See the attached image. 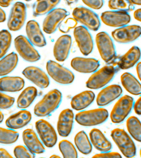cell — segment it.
<instances>
[{
	"mask_svg": "<svg viewBox=\"0 0 141 158\" xmlns=\"http://www.w3.org/2000/svg\"><path fill=\"white\" fill-rule=\"evenodd\" d=\"M62 98V94L59 90H51L36 105L34 114L38 117H45L50 114L59 107Z\"/></svg>",
	"mask_w": 141,
	"mask_h": 158,
	"instance_id": "obj_1",
	"label": "cell"
},
{
	"mask_svg": "<svg viewBox=\"0 0 141 158\" xmlns=\"http://www.w3.org/2000/svg\"><path fill=\"white\" fill-rule=\"evenodd\" d=\"M111 136L124 156L132 158L135 156L137 149L134 142L123 129L116 128L111 131Z\"/></svg>",
	"mask_w": 141,
	"mask_h": 158,
	"instance_id": "obj_2",
	"label": "cell"
},
{
	"mask_svg": "<svg viewBox=\"0 0 141 158\" xmlns=\"http://www.w3.org/2000/svg\"><path fill=\"white\" fill-rule=\"evenodd\" d=\"M108 111L104 108L82 111L77 114L75 120L80 125L92 127L102 124L109 117Z\"/></svg>",
	"mask_w": 141,
	"mask_h": 158,
	"instance_id": "obj_3",
	"label": "cell"
},
{
	"mask_svg": "<svg viewBox=\"0 0 141 158\" xmlns=\"http://www.w3.org/2000/svg\"><path fill=\"white\" fill-rule=\"evenodd\" d=\"M96 43L103 60L108 64L113 63L116 59V52L113 42L109 35L106 32H100L96 34Z\"/></svg>",
	"mask_w": 141,
	"mask_h": 158,
	"instance_id": "obj_4",
	"label": "cell"
},
{
	"mask_svg": "<svg viewBox=\"0 0 141 158\" xmlns=\"http://www.w3.org/2000/svg\"><path fill=\"white\" fill-rule=\"evenodd\" d=\"M116 72V68L112 65L101 68L90 77L86 83L87 87L92 89L104 87L112 80Z\"/></svg>",
	"mask_w": 141,
	"mask_h": 158,
	"instance_id": "obj_5",
	"label": "cell"
},
{
	"mask_svg": "<svg viewBox=\"0 0 141 158\" xmlns=\"http://www.w3.org/2000/svg\"><path fill=\"white\" fill-rule=\"evenodd\" d=\"M133 98L126 95L120 97L115 103L110 113L111 122L120 123L123 122L133 108Z\"/></svg>",
	"mask_w": 141,
	"mask_h": 158,
	"instance_id": "obj_6",
	"label": "cell"
},
{
	"mask_svg": "<svg viewBox=\"0 0 141 158\" xmlns=\"http://www.w3.org/2000/svg\"><path fill=\"white\" fill-rule=\"evenodd\" d=\"M46 70L49 76L56 82L61 85H69L75 78L74 74L70 70L53 60L47 62Z\"/></svg>",
	"mask_w": 141,
	"mask_h": 158,
	"instance_id": "obj_7",
	"label": "cell"
},
{
	"mask_svg": "<svg viewBox=\"0 0 141 158\" xmlns=\"http://www.w3.org/2000/svg\"><path fill=\"white\" fill-rule=\"evenodd\" d=\"M14 44L16 51L24 60L29 62H35L40 59L39 53L24 36L20 35L16 37Z\"/></svg>",
	"mask_w": 141,
	"mask_h": 158,
	"instance_id": "obj_8",
	"label": "cell"
},
{
	"mask_svg": "<svg viewBox=\"0 0 141 158\" xmlns=\"http://www.w3.org/2000/svg\"><path fill=\"white\" fill-rule=\"evenodd\" d=\"M72 15L77 22L92 31H96L100 28V22L98 16L89 9L83 7H75Z\"/></svg>",
	"mask_w": 141,
	"mask_h": 158,
	"instance_id": "obj_9",
	"label": "cell"
},
{
	"mask_svg": "<svg viewBox=\"0 0 141 158\" xmlns=\"http://www.w3.org/2000/svg\"><path fill=\"white\" fill-rule=\"evenodd\" d=\"M141 35V27L137 25H127L114 30L111 33L114 40L121 44L132 43Z\"/></svg>",
	"mask_w": 141,
	"mask_h": 158,
	"instance_id": "obj_10",
	"label": "cell"
},
{
	"mask_svg": "<svg viewBox=\"0 0 141 158\" xmlns=\"http://www.w3.org/2000/svg\"><path fill=\"white\" fill-rule=\"evenodd\" d=\"M27 17V9L23 2H17L13 5L7 25L8 29L12 31L19 30L24 25Z\"/></svg>",
	"mask_w": 141,
	"mask_h": 158,
	"instance_id": "obj_11",
	"label": "cell"
},
{
	"mask_svg": "<svg viewBox=\"0 0 141 158\" xmlns=\"http://www.w3.org/2000/svg\"><path fill=\"white\" fill-rule=\"evenodd\" d=\"M35 127L38 135L45 146L48 148L54 147L58 141L55 129L45 120L41 119L36 122Z\"/></svg>",
	"mask_w": 141,
	"mask_h": 158,
	"instance_id": "obj_12",
	"label": "cell"
},
{
	"mask_svg": "<svg viewBox=\"0 0 141 158\" xmlns=\"http://www.w3.org/2000/svg\"><path fill=\"white\" fill-rule=\"evenodd\" d=\"M69 15V12L64 9L56 8L52 10L48 13L43 21V31L47 34L54 33Z\"/></svg>",
	"mask_w": 141,
	"mask_h": 158,
	"instance_id": "obj_13",
	"label": "cell"
},
{
	"mask_svg": "<svg viewBox=\"0 0 141 158\" xmlns=\"http://www.w3.org/2000/svg\"><path fill=\"white\" fill-rule=\"evenodd\" d=\"M74 35L82 54L85 56L90 54L93 49V41L87 28L82 26L76 27Z\"/></svg>",
	"mask_w": 141,
	"mask_h": 158,
	"instance_id": "obj_14",
	"label": "cell"
},
{
	"mask_svg": "<svg viewBox=\"0 0 141 158\" xmlns=\"http://www.w3.org/2000/svg\"><path fill=\"white\" fill-rule=\"evenodd\" d=\"M103 23L109 27L120 28L128 24L131 17L128 12L121 11H108L101 15Z\"/></svg>",
	"mask_w": 141,
	"mask_h": 158,
	"instance_id": "obj_15",
	"label": "cell"
},
{
	"mask_svg": "<svg viewBox=\"0 0 141 158\" xmlns=\"http://www.w3.org/2000/svg\"><path fill=\"white\" fill-rule=\"evenodd\" d=\"M27 79L41 89L48 87L49 85V78L42 69L36 66L27 67L22 71Z\"/></svg>",
	"mask_w": 141,
	"mask_h": 158,
	"instance_id": "obj_16",
	"label": "cell"
},
{
	"mask_svg": "<svg viewBox=\"0 0 141 158\" xmlns=\"http://www.w3.org/2000/svg\"><path fill=\"white\" fill-rule=\"evenodd\" d=\"M122 93V89L120 85H112L106 86L98 94L96 103L100 107L107 106L119 98Z\"/></svg>",
	"mask_w": 141,
	"mask_h": 158,
	"instance_id": "obj_17",
	"label": "cell"
},
{
	"mask_svg": "<svg viewBox=\"0 0 141 158\" xmlns=\"http://www.w3.org/2000/svg\"><path fill=\"white\" fill-rule=\"evenodd\" d=\"M74 122V114L70 109L62 111L57 123V129L59 135L62 137L68 136L71 133Z\"/></svg>",
	"mask_w": 141,
	"mask_h": 158,
	"instance_id": "obj_18",
	"label": "cell"
},
{
	"mask_svg": "<svg viewBox=\"0 0 141 158\" xmlns=\"http://www.w3.org/2000/svg\"><path fill=\"white\" fill-rule=\"evenodd\" d=\"M72 44L71 37L64 35L59 37L54 44L53 54L56 60L63 62L66 60L69 56Z\"/></svg>",
	"mask_w": 141,
	"mask_h": 158,
	"instance_id": "obj_19",
	"label": "cell"
},
{
	"mask_svg": "<svg viewBox=\"0 0 141 158\" xmlns=\"http://www.w3.org/2000/svg\"><path fill=\"white\" fill-rule=\"evenodd\" d=\"M71 67L75 71L83 73H90L96 71L100 67L99 60L94 58L76 57L70 62Z\"/></svg>",
	"mask_w": 141,
	"mask_h": 158,
	"instance_id": "obj_20",
	"label": "cell"
},
{
	"mask_svg": "<svg viewBox=\"0 0 141 158\" xmlns=\"http://www.w3.org/2000/svg\"><path fill=\"white\" fill-rule=\"evenodd\" d=\"M26 31L28 40L32 44L39 48L46 45L45 38L39 24L36 21L30 20L27 22Z\"/></svg>",
	"mask_w": 141,
	"mask_h": 158,
	"instance_id": "obj_21",
	"label": "cell"
},
{
	"mask_svg": "<svg viewBox=\"0 0 141 158\" xmlns=\"http://www.w3.org/2000/svg\"><path fill=\"white\" fill-rule=\"evenodd\" d=\"M141 58V51L138 47L133 46L120 57L117 63L118 66L122 70L131 69L137 65Z\"/></svg>",
	"mask_w": 141,
	"mask_h": 158,
	"instance_id": "obj_22",
	"label": "cell"
},
{
	"mask_svg": "<svg viewBox=\"0 0 141 158\" xmlns=\"http://www.w3.org/2000/svg\"><path fill=\"white\" fill-rule=\"evenodd\" d=\"M32 118V114L29 111L21 110L8 117L5 123L6 127L10 129H19L27 126Z\"/></svg>",
	"mask_w": 141,
	"mask_h": 158,
	"instance_id": "obj_23",
	"label": "cell"
},
{
	"mask_svg": "<svg viewBox=\"0 0 141 158\" xmlns=\"http://www.w3.org/2000/svg\"><path fill=\"white\" fill-rule=\"evenodd\" d=\"M22 139L26 147L33 154H42L45 151L43 143L33 129L25 130L22 133Z\"/></svg>",
	"mask_w": 141,
	"mask_h": 158,
	"instance_id": "obj_24",
	"label": "cell"
},
{
	"mask_svg": "<svg viewBox=\"0 0 141 158\" xmlns=\"http://www.w3.org/2000/svg\"><path fill=\"white\" fill-rule=\"evenodd\" d=\"M89 135L92 144L99 151L105 152H109L112 149V145L111 142L100 130L93 128L90 131Z\"/></svg>",
	"mask_w": 141,
	"mask_h": 158,
	"instance_id": "obj_25",
	"label": "cell"
},
{
	"mask_svg": "<svg viewBox=\"0 0 141 158\" xmlns=\"http://www.w3.org/2000/svg\"><path fill=\"white\" fill-rule=\"evenodd\" d=\"M24 80L19 77H3L0 78V91L17 92L23 89Z\"/></svg>",
	"mask_w": 141,
	"mask_h": 158,
	"instance_id": "obj_26",
	"label": "cell"
},
{
	"mask_svg": "<svg viewBox=\"0 0 141 158\" xmlns=\"http://www.w3.org/2000/svg\"><path fill=\"white\" fill-rule=\"evenodd\" d=\"M95 97V94L91 91L88 90L80 93L72 98L71 107L77 111L85 109L92 103Z\"/></svg>",
	"mask_w": 141,
	"mask_h": 158,
	"instance_id": "obj_27",
	"label": "cell"
},
{
	"mask_svg": "<svg viewBox=\"0 0 141 158\" xmlns=\"http://www.w3.org/2000/svg\"><path fill=\"white\" fill-rule=\"evenodd\" d=\"M121 84L130 94L136 96L141 95V84L132 74L126 72L121 77Z\"/></svg>",
	"mask_w": 141,
	"mask_h": 158,
	"instance_id": "obj_28",
	"label": "cell"
},
{
	"mask_svg": "<svg viewBox=\"0 0 141 158\" xmlns=\"http://www.w3.org/2000/svg\"><path fill=\"white\" fill-rule=\"evenodd\" d=\"M37 94L38 91L36 87L28 86L26 88L22 91L17 98V107L23 109L28 108L33 103Z\"/></svg>",
	"mask_w": 141,
	"mask_h": 158,
	"instance_id": "obj_29",
	"label": "cell"
},
{
	"mask_svg": "<svg viewBox=\"0 0 141 158\" xmlns=\"http://www.w3.org/2000/svg\"><path fill=\"white\" fill-rule=\"evenodd\" d=\"M60 0H37L33 6V15H43L54 9Z\"/></svg>",
	"mask_w": 141,
	"mask_h": 158,
	"instance_id": "obj_30",
	"label": "cell"
},
{
	"mask_svg": "<svg viewBox=\"0 0 141 158\" xmlns=\"http://www.w3.org/2000/svg\"><path fill=\"white\" fill-rule=\"evenodd\" d=\"M18 57L15 52H11L0 60V76L8 75L16 67Z\"/></svg>",
	"mask_w": 141,
	"mask_h": 158,
	"instance_id": "obj_31",
	"label": "cell"
},
{
	"mask_svg": "<svg viewBox=\"0 0 141 158\" xmlns=\"http://www.w3.org/2000/svg\"><path fill=\"white\" fill-rule=\"evenodd\" d=\"M76 148L82 154L88 155L92 151V146L86 133L83 131L77 133L74 138Z\"/></svg>",
	"mask_w": 141,
	"mask_h": 158,
	"instance_id": "obj_32",
	"label": "cell"
},
{
	"mask_svg": "<svg viewBox=\"0 0 141 158\" xmlns=\"http://www.w3.org/2000/svg\"><path fill=\"white\" fill-rule=\"evenodd\" d=\"M128 133L136 141L141 143V122L135 116H130L126 121Z\"/></svg>",
	"mask_w": 141,
	"mask_h": 158,
	"instance_id": "obj_33",
	"label": "cell"
},
{
	"mask_svg": "<svg viewBox=\"0 0 141 158\" xmlns=\"http://www.w3.org/2000/svg\"><path fill=\"white\" fill-rule=\"evenodd\" d=\"M19 133L14 130L0 127V144H11L15 143L18 139Z\"/></svg>",
	"mask_w": 141,
	"mask_h": 158,
	"instance_id": "obj_34",
	"label": "cell"
},
{
	"mask_svg": "<svg viewBox=\"0 0 141 158\" xmlns=\"http://www.w3.org/2000/svg\"><path fill=\"white\" fill-rule=\"evenodd\" d=\"M108 6L110 9L127 12L134 10V5L130 0H109Z\"/></svg>",
	"mask_w": 141,
	"mask_h": 158,
	"instance_id": "obj_35",
	"label": "cell"
},
{
	"mask_svg": "<svg viewBox=\"0 0 141 158\" xmlns=\"http://www.w3.org/2000/svg\"><path fill=\"white\" fill-rule=\"evenodd\" d=\"M59 150L64 158H76L78 153L72 143L66 139H64L59 143Z\"/></svg>",
	"mask_w": 141,
	"mask_h": 158,
	"instance_id": "obj_36",
	"label": "cell"
},
{
	"mask_svg": "<svg viewBox=\"0 0 141 158\" xmlns=\"http://www.w3.org/2000/svg\"><path fill=\"white\" fill-rule=\"evenodd\" d=\"M11 33L7 30L0 31V59L3 57L8 51L12 43Z\"/></svg>",
	"mask_w": 141,
	"mask_h": 158,
	"instance_id": "obj_37",
	"label": "cell"
},
{
	"mask_svg": "<svg viewBox=\"0 0 141 158\" xmlns=\"http://www.w3.org/2000/svg\"><path fill=\"white\" fill-rule=\"evenodd\" d=\"M14 154L17 158H33L35 154L31 152L27 147L23 145H17L14 149Z\"/></svg>",
	"mask_w": 141,
	"mask_h": 158,
	"instance_id": "obj_38",
	"label": "cell"
},
{
	"mask_svg": "<svg viewBox=\"0 0 141 158\" xmlns=\"http://www.w3.org/2000/svg\"><path fill=\"white\" fill-rule=\"evenodd\" d=\"M15 98L0 91V110H6L12 107Z\"/></svg>",
	"mask_w": 141,
	"mask_h": 158,
	"instance_id": "obj_39",
	"label": "cell"
},
{
	"mask_svg": "<svg viewBox=\"0 0 141 158\" xmlns=\"http://www.w3.org/2000/svg\"><path fill=\"white\" fill-rule=\"evenodd\" d=\"M77 24V21L74 18H69L63 24H60L59 30L64 33L69 32L71 28H74Z\"/></svg>",
	"mask_w": 141,
	"mask_h": 158,
	"instance_id": "obj_40",
	"label": "cell"
},
{
	"mask_svg": "<svg viewBox=\"0 0 141 158\" xmlns=\"http://www.w3.org/2000/svg\"><path fill=\"white\" fill-rule=\"evenodd\" d=\"M83 2L88 7L93 9L99 10L104 5L103 0H82Z\"/></svg>",
	"mask_w": 141,
	"mask_h": 158,
	"instance_id": "obj_41",
	"label": "cell"
},
{
	"mask_svg": "<svg viewBox=\"0 0 141 158\" xmlns=\"http://www.w3.org/2000/svg\"><path fill=\"white\" fill-rule=\"evenodd\" d=\"M93 158H121V154L116 152H105L95 154Z\"/></svg>",
	"mask_w": 141,
	"mask_h": 158,
	"instance_id": "obj_42",
	"label": "cell"
},
{
	"mask_svg": "<svg viewBox=\"0 0 141 158\" xmlns=\"http://www.w3.org/2000/svg\"><path fill=\"white\" fill-rule=\"evenodd\" d=\"M133 109L136 114L141 115V95L134 102Z\"/></svg>",
	"mask_w": 141,
	"mask_h": 158,
	"instance_id": "obj_43",
	"label": "cell"
},
{
	"mask_svg": "<svg viewBox=\"0 0 141 158\" xmlns=\"http://www.w3.org/2000/svg\"><path fill=\"white\" fill-rule=\"evenodd\" d=\"M13 157L11 154L4 148H0V158H12Z\"/></svg>",
	"mask_w": 141,
	"mask_h": 158,
	"instance_id": "obj_44",
	"label": "cell"
},
{
	"mask_svg": "<svg viewBox=\"0 0 141 158\" xmlns=\"http://www.w3.org/2000/svg\"><path fill=\"white\" fill-rule=\"evenodd\" d=\"M134 17L136 20L141 22V8L138 9L134 11Z\"/></svg>",
	"mask_w": 141,
	"mask_h": 158,
	"instance_id": "obj_45",
	"label": "cell"
},
{
	"mask_svg": "<svg viewBox=\"0 0 141 158\" xmlns=\"http://www.w3.org/2000/svg\"><path fill=\"white\" fill-rule=\"evenodd\" d=\"M14 0H0V6L3 7H8Z\"/></svg>",
	"mask_w": 141,
	"mask_h": 158,
	"instance_id": "obj_46",
	"label": "cell"
},
{
	"mask_svg": "<svg viewBox=\"0 0 141 158\" xmlns=\"http://www.w3.org/2000/svg\"><path fill=\"white\" fill-rule=\"evenodd\" d=\"M136 71L139 79L141 82V61L139 62L136 65Z\"/></svg>",
	"mask_w": 141,
	"mask_h": 158,
	"instance_id": "obj_47",
	"label": "cell"
},
{
	"mask_svg": "<svg viewBox=\"0 0 141 158\" xmlns=\"http://www.w3.org/2000/svg\"><path fill=\"white\" fill-rule=\"evenodd\" d=\"M6 20V13L2 9L0 8V23L4 22Z\"/></svg>",
	"mask_w": 141,
	"mask_h": 158,
	"instance_id": "obj_48",
	"label": "cell"
},
{
	"mask_svg": "<svg viewBox=\"0 0 141 158\" xmlns=\"http://www.w3.org/2000/svg\"><path fill=\"white\" fill-rule=\"evenodd\" d=\"M134 5L141 6V0H130Z\"/></svg>",
	"mask_w": 141,
	"mask_h": 158,
	"instance_id": "obj_49",
	"label": "cell"
},
{
	"mask_svg": "<svg viewBox=\"0 0 141 158\" xmlns=\"http://www.w3.org/2000/svg\"><path fill=\"white\" fill-rule=\"evenodd\" d=\"M66 1L68 5H71L76 3L78 0H66Z\"/></svg>",
	"mask_w": 141,
	"mask_h": 158,
	"instance_id": "obj_50",
	"label": "cell"
},
{
	"mask_svg": "<svg viewBox=\"0 0 141 158\" xmlns=\"http://www.w3.org/2000/svg\"><path fill=\"white\" fill-rule=\"evenodd\" d=\"M4 118V116L3 113L0 110V123H2L3 120Z\"/></svg>",
	"mask_w": 141,
	"mask_h": 158,
	"instance_id": "obj_51",
	"label": "cell"
},
{
	"mask_svg": "<svg viewBox=\"0 0 141 158\" xmlns=\"http://www.w3.org/2000/svg\"><path fill=\"white\" fill-rule=\"evenodd\" d=\"M60 157L59 156H58L55 155V154H54V155H53L52 156H50V158H59Z\"/></svg>",
	"mask_w": 141,
	"mask_h": 158,
	"instance_id": "obj_52",
	"label": "cell"
},
{
	"mask_svg": "<svg viewBox=\"0 0 141 158\" xmlns=\"http://www.w3.org/2000/svg\"><path fill=\"white\" fill-rule=\"evenodd\" d=\"M139 155L141 157V148L139 151Z\"/></svg>",
	"mask_w": 141,
	"mask_h": 158,
	"instance_id": "obj_53",
	"label": "cell"
},
{
	"mask_svg": "<svg viewBox=\"0 0 141 158\" xmlns=\"http://www.w3.org/2000/svg\"><path fill=\"white\" fill-rule=\"evenodd\" d=\"M24 1H28H28H32V0H24Z\"/></svg>",
	"mask_w": 141,
	"mask_h": 158,
	"instance_id": "obj_54",
	"label": "cell"
}]
</instances>
